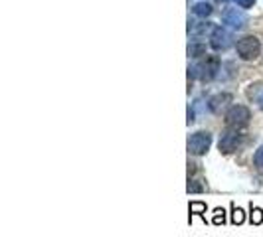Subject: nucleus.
Returning a JSON list of instances; mask_svg holds the SVG:
<instances>
[{
  "instance_id": "6",
  "label": "nucleus",
  "mask_w": 263,
  "mask_h": 237,
  "mask_svg": "<svg viewBox=\"0 0 263 237\" xmlns=\"http://www.w3.org/2000/svg\"><path fill=\"white\" fill-rule=\"evenodd\" d=\"M232 40H234V38H232V34H229L225 28L216 26L214 32L210 34V46H212L216 52H225V50L232 48V44H234Z\"/></svg>"
},
{
  "instance_id": "19",
  "label": "nucleus",
  "mask_w": 263,
  "mask_h": 237,
  "mask_svg": "<svg viewBox=\"0 0 263 237\" xmlns=\"http://www.w3.org/2000/svg\"><path fill=\"white\" fill-rule=\"evenodd\" d=\"M255 101H257V107L263 111V89H261V93H259V95L255 97Z\"/></svg>"
},
{
  "instance_id": "17",
  "label": "nucleus",
  "mask_w": 263,
  "mask_h": 237,
  "mask_svg": "<svg viewBox=\"0 0 263 237\" xmlns=\"http://www.w3.org/2000/svg\"><path fill=\"white\" fill-rule=\"evenodd\" d=\"M253 164L257 166V168H263V145L255 150V154H253Z\"/></svg>"
},
{
  "instance_id": "18",
  "label": "nucleus",
  "mask_w": 263,
  "mask_h": 237,
  "mask_svg": "<svg viewBox=\"0 0 263 237\" xmlns=\"http://www.w3.org/2000/svg\"><path fill=\"white\" fill-rule=\"evenodd\" d=\"M236 2H238V6H240V8H251L255 0H236Z\"/></svg>"
},
{
  "instance_id": "15",
  "label": "nucleus",
  "mask_w": 263,
  "mask_h": 237,
  "mask_svg": "<svg viewBox=\"0 0 263 237\" xmlns=\"http://www.w3.org/2000/svg\"><path fill=\"white\" fill-rule=\"evenodd\" d=\"M186 190H188V194H200V192H204V190H206V186H204V184H200L198 180H192V178H188Z\"/></svg>"
},
{
  "instance_id": "10",
  "label": "nucleus",
  "mask_w": 263,
  "mask_h": 237,
  "mask_svg": "<svg viewBox=\"0 0 263 237\" xmlns=\"http://www.w3.org/2000/svg\"><path fill=\"white\" fill-rule=\"evenodd\" d=\"M206 210H208V206L204 201H190V206H188L190 218H188V221L192 223V218H194V216H200V218L206 221Z\"/></svg>"
},
{
  "instance_id": "9",
  "label": "nucleus",
  "mask_w": 263,
  "mask_h": 237,
  "mask_svg": "<svg viewBox=\"0 0 263 237\" xmlns=\"http://www.w3.org/2000/svg\"><path fill=\"white\" fill-rule=\"evenodd\" d=\"M214 28L216 26L212 22H190L188 24V34H192V36H204V34H212Z\"/></svg>"
},
{
  "instance_id": "3",
  "label": "nucleus",
  "mask_w": 263,
  "mask_h": 237,
  "mask_svg": "<svg viewBox=\"0 0 263 237\" xmlns=\"http://www.w3.org/2000/svg\"><path fill=\"white\" fill-rule=\"evenodd\" d=\"M236 52L244 61H253L261 54V44L255 36H244L238 40L236 44Z\"/></svg>"
},
{
  "instance_id": "7",
  "label": "nucleus",
  "mask_w": 263,
  "mask_h": 237,
  "mask_svg": "<svg viewBox=\"0 0 263 237\" xmlns=\"http://www.w3.org/2000/svg\"><path fill=\"white\" fill-rule=\"evenodd\" d=\"M222 22L225 26L234 28V30H242L245 26V22H247V16L238 8H225L224 14H222Z\"/></svg>"
},
{
  "instance_id": "16",
  "label": "nucleus",
  "mask_w": 263,
  "mask_h": 237,
  "mask_svg": "<svg viewBox=\"0 0 263 237\" xmlns=\"http://www.w3.org/2000/svg\"><path fill=\"white\" fill-rule=\"evenodd\" d=\"M212 223H214V225H224L225 223V210L224 208H216V210H214Z\"/></svg>"
},
{
  "instance_id": "13",
  "label": "nucleus",
  "mask_w": 263,
  "mask_h": 237,
  "mask_svg": "<svg viewBox=\"0 0 263 237\" xmlns=\"http://www.w3.org/2000/svg\"><path fill=\"white\" fill-rule=\"evenodd\" d=\"M229 210H232V223L234 225H242L245 221V212L242 210V208H238L234 201L229 204Z\"/></svg>"
},
{
  "instance_id": "4",
  "label": "nucleus",
  "mask_w": 263,
  "mask_h": 237,
  "mask_svg": "<svg viewBox=\"0 0 263 237\" xmlns=\"http://www.w3.org/2000/svg\"><path fill=\"white\" fill-rule=\"evenodd\" d=\"M212 134L208 132V130H198V132H192L190 137H188V143H186V148L190 154H194V156H204L208 150H210V146H212Z\"/></svg>"
},
{
  "instance_id": "14",
  "label": "nucleus",
  "mask_w": 263,
  "mask_h": 237,
  "mask_svg": "<svg viewBox=\"0 0 263 237\" xmlns=\"http://www.w3.org/2000/svg\"><path fill=\"white\" fill-rule=\"evenodd\" d=\"M192 12L196 14V16H200V18H206L212 14V6L208 4V2H198L194 8H192Z\"/></svg>"
},
{
  "instance_id": "12",
  "label": "nucleus",
  "mask_w": 263,
  "mask_h": 237,
  "mask_svg": "<svg viewBox=\"0 0 263 237\" xmlns=\"http://www.w3.org/2000/svg\"><path fill=\"white\" fill-rule=\"evenodd\" d=\"M249 223L251 225H261L263 223V210L257 208V206H253V201L249 206Z\"/></svg>"
},
{
  "instance_id": "2",
  "label": "nucleus",
  "mask_w": 263,
  "mask_h": 237,
  "mask_svg": "<svg viewBox=\"0 0 263 237\" xmlns=\"http://www.w3.org/2000/svg\"><path fill=\"white\" fill-rule=\"evenodd\" d=\"M225 125L229 128H236V130H240V128H244L249 125V119H251V113L249 109L245 107V105H229L227 111H225Z\"/></svg>"
},
{
  "instance_id": "1",
  "label": "nucleus",
  "mask_w": 263,
  "mask_h": 237,
  "mask_svg": "<svg viewBox=\"0 0 263 237\" xmlns=\"http://www.w3.org/2000/svg\"><path fill=\"white\" fill-rule=\"evenodd\" d=\"M222 70L218 55H204L200 63H194L188 67V79H200V81H212L218 77Z\"/></svg>"
},
{
  "instance_id": "11",
  "label": "nucleus",
  "mask_w": 263,
  "mask_h": 237,
  "mask_svg": "<svg viewBox=\"0 0 263 237\" xmlns=\"http://www.w3.org/2000/svg\"><path fill=\"white\" fill-rule=\"evenodd\" d=\"M188 55L190 57H204L206 55V44L202 42H192L188 46Z\"/></svg>"
},
{
  "instance_id": "5",
  "label": "nucleus",
  "mask_w": 263,
  "mask_h": 237,
  "mask_svg": "<svg viewBox=\"0 0 263 237\" xmlns=\"http://www.w3.org/2000/svg\"><path fill=\"white\" fill-rule=\"evenodd\" d=\"M242 143H244V134H240L236 128L234 130H225L224 134L220 137V141H218V150L222 154H232V152H236L242 146Z\"/></svg>"
},
{
  "instance_id": "8",
  "label": "nucleus",
  "mask_w": 263,
  "mask_h": 237,
  "mask_svg": "<svg viewBox=\"0 0 263 237\" xmlns=\"http://www.w3.org/2000/svg\"><path fill=\"white\" fill-rule=\"evenodd\" d=\"M227 103H232V95L229 93H218V95L208 99V111L218 115V113H222V109L227 107Z\"/></svg>"
}]
</instances>
